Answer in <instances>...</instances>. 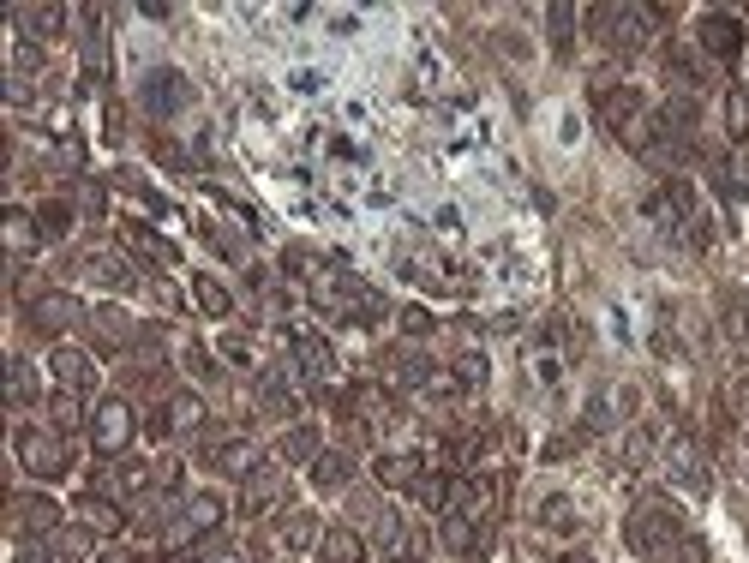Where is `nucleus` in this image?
<instances>
[{
  "mask_svg": "<svg viewBox=\"0 0 749 563\" xmlns=\"http://www.w3.org/2000/svg\"><path fill=\"white\" fill-rule=\"evenodd\" d=\"M624 534H630V546H636L642 558H660V552H672V540L684 534V522H678V510H672L666 498H642Z\"/></svg>",
  "mask_w": 749,
  "mask_h": 563,
  "instance_id": "obj_1",
  "label": "nucleus"
},
{
  "mask_svg": "<svg viewBox=\"0 0 749 563\" xmlns=\"http://www.w3.org/2000/svg\"><path fill=\"white\" fill-rule=\"evenodd\" d=\"M18 462H24L36 480H60V474H66V444L48 438V432H36V426H24V432H18Z\"/></svg>",
  "mask_w": 749,
  "mask_h": 563,
  "instance_id": "obj_2",
  "label": "nucleus"
},
{
  "mask_svg": "<svg viewBox=\"0 0 749 563\" xmlns=\"http://www.w3.org/2000/svg\"><path fill=\"white\" fill-rule=\"evenodd\" d=\"M702 48L720 60V66H738L744 54V24L732 12H702Z\"/></svg>",
  "mask_w": 749,
  "mask_h": 563,
  "instance_id": "obj_3",
  "label": "nucleus"
},
{
  "mask_svg": "<svg viewBox=\"0 0 749 563\" xmlns=\"http://www.w3.org/2000/svg\"><path fill=\"white\" fill-rule=\"evenodd\" d=\"M90 438H96L102 456H120V450L132 444V408H126V402H102L96 420H90Z\"/></svg>",
  "mask_w": 749,
  "mask_h": 563,
  "instance_id": "obj_4",
  "label": "nucleus"
},
{
  "mask_svg": "<svg viewBox=\"0 0 749 563\" xmlns=\"http://www.w3.org/2000/svg\"><path fill=\"white\" fill-rule=\"evenodd\" d=\"M186 102H192V90H186L180 72H168V66L150 72V84H144V108H150V114H174V108H186Z\"/></svg>",
  "mask_w": 749,
  "mask_h": 563,
  "instance_id": "obj_5",
  "label": "nucleus"
},
{
  "mask_svg": "<svg viewBox=\"0 0 749 563\" xmlns=\"http://www.w3.org/2000/svg\"><path fill=\"white\" fill-rule=\"evenodd\" d=\"M600 114H606L618 132H630V126L642 120V96H636L630 84H624V90H600Z\"/></svg>",
  "mask_w": 749,
  "mask_h": 563,
  "instance_id": "obj_6",
  "label": "nucleus"
},
{
  "mask_svg": "<svg viewBox=\"0 0 749 563\" xmlns=\"http://www.w3.org/2000/svg\"><path fill=\"white\" fill-rule=\"evenodd\" d=\"M294 354H300V366H306L312 378H336V354H330V342H324V336L300 330V336H294Z\"/></svg>",
  "mask_w": 749,
  "mask_h": 563,
  "instance_id": "obj_7",
  "label": "nucleus"
},
{
  "mask_svg": "<svg viewBox=\"0 0 749 563\" xmlns=\"http://www.w3.org/2000/svg\"><path fill=\"white\" fill-rule=\"evenodd\" d=\"M48 372H54L60 390H84V384H90V360H84L78 348H54V354H48Z\"/></svg>",
  "mask_w": 749,
  "mask_h": 563,
  "instance_id": "obj_8",
  "label": "nucleus"
},
{
  "mask_svg": "<svg viewBox=\"0 0 749 563\" xmlns=\"http://www.w3.org/2000/svg\"><path fill=\"white\" fill-rule=\"evenodd\" d=\"M12 516H18V534H48V528L60 522V510H54L48 498H18Z\"/></svg>",
  "mask_w": 749,
  "mask_h": 563,
  "instance_id": "obj_9",
  "label": "nucleus"
},
{
  "mask_svg": "<svg viewBox=\"0 0 749 563\" xmlns=\"http://www.w3.org/2000/svg\"><path fill=\"white\" fill-rule=\"evenodd\" d=\"M84 312H78V300H66V294H42L36 300V324L42 330H66V324H78Z\"/></svg>",
  "mask_w": 749,
  "mask_h": 563,
  "instance_id": "obj_10",
  "label": "nucleus"
},
{
  "mask_svg": "<svg viewBox=\"0 0 749 563\" xmlns=\"http://www.w3.org/2000/svg\"><path fill=\"white\" fill-rule=\"evenodd\" d=\"M420 468H426L420 456H378V468H372V474H378L384 486H408V492H414V480H420Z\"/></svg>",
  "mask_w": 749,
  "mask_h": 563,
  "instance_id": "obj_11",
  "label": "nucleus"
},
{
  "mask_svg": "<svg viewBox=\"0 0 749 563\" xmlns=\"http://www.w3.org/2000/svg\"><path fill=\"white\" fill-rule=\"evenodd\" d=\"M222 474H234V480H246V474H258V450L252 444H222L216 456H210Z\"/></svg>",
  "mask_w": 749,
  "mask_h": 563,
  "instance_id": "obj_12",
  "label": "nucleus"
},
{
  "mask_svg": "<svg viewBox=\"0 0 749 563\" xmlns=\"http://www.w3.org/2000/svg\"><path fill=\"white\" fill-rule=\"evenodd\" d=\"M276 498H282V474H270V468H258V474L246 480V510L258 516V510H270Z\"/></svg>",
  "mask_w": 749,
  "mask_h": 563,
  "instance_id": "obj_13",
  "label": "nucleus"
},
{
  "mask_svg": "<svg viewBox=\"0 0 749 563\" xmlns=\"http://www.w3.org/2000/svg\"><path fill=\"white\" fill-rule=\"evenodd\" d=\"M78 516H84V528H90V534H120V510H114L108 498H96V492L78 504Z\"/></svg>",
  "mask_w": 749,
  "mask_h": 563,
  "instance_id": "obj_14",
  "label": "nucleus"
},
{
  "mask_svg": "<svg viewBox=\"0 0 749 563\" xmlns=\"http://www.w3.org/2000/svg\"><path fill=\"white\" fill-rule=\"evenodd\" d=\"M444 546H450V552H474V546H480V522L462 516V510H450V516H444Z\"/></svg>",
  "mask_w": 749,
  "mask_h": 563,
  "instance_id": "obj_15",
  "label": "nucleus"
},
{
  "mask_svg": "<svg viewBox=\"0 0 749 563\" xmlns=\"http://www.w3.org/2000/svg\"><path fill=\"white\" fill-rule=\"evenodd\" d=\"M360 558H366L360 534H348V528H330V534H324V563H360Z\"/></svg>",
  "mask_w": 749,
  "mask_h": 563,
  "instance_id": "obj_16",
  "label": "nucleus"
},
{
  "mask_svg": "<svg viewBox=\"0 0 749 563\" xmlns=\"http://www.w3.org/2000/svg\"><path fill=\"white\" fill-rule=\"evenodd\" d=\"M630 408H636V396H630V390H606V396L588 408V420H594V426H618V414H630Z\"/></svg>",
  "mask_w": 749,
  "mask_h": 563,
  "instance_id": "obj_17",
  "label": "nucleus"
},
{
  "mask_svg": "<svg viewBox=\"0 0 749 563\" xmlns=\"http://www.w3.org/2000/svg\"><path fill=\"white\" fill-rule=\"evenodd\" d=\"M192 300H198L210 318H228V306H234V300H228V288H222V282H210V276H198V282H192Z\"/></svg>",
  "mask_w": 749,
  "mask_h": 563,
  "instance_id": "obj_18",
  "label": "nucleus"
},
{
  "mask_svg": "<svg viewBox=\"0 0 749 563\" xmlns=\"http://www.w3.org/2000/svg\"><path fill=\"white\" fill-rule=\"evenodd\" d=\"M222 522V498H192L186 504V534H210Z\"/></svg>",
  "mask_w": 749,
  "mask_h": 563,
  "instance_id": "obj_19",
  "label": "nucleus"
},
{
  "mask_svg": "<svg viewBox=\"0 0 749 563\" xmlns=\"http://www.w3.org/2000/svg\"><path fill=\"white\" fill-rule=\"evenodd\" d=\"M36 216H24V210H6V240H12V252H30L36 246Z\"/></svg>",
  "mask_w": 749,
  "mask_h": 563,
  "instance_id": "obj_20",
  "label": "nucleus"
},
{
  "mask_svg": "<svg viewBox=\"0 0 749 563\" xmlns=\"http://www.w3.org/2000/svg\"><path fill=\"white\" fill-rule=\"evenodd\" d=\"M540 522H546L552 534H570V528H576V510H570V498H546V510H540Z\"/></svg>",
  "mask_w": 749,
  "mask_h": 563,
  "instance_id": "obj_21",
  "label": "nucleus"
},
{
  "mask_svg": "<svg viewBox=\"0 0 749 563\" xmlns=\"http://www.w3.org/2000/svg\"><path fill=\"white\" fill-rule=\"evenodd\" d=\"M90 276H96V282H108V288H126V282H132V276H126V264H120V258H108V252H102V258H90Z\"/></svg>",
  "mask_w": 749,
  "mask_h": 563,
  "instance_id": "obj_22",
  "label": "nucleus"
},
{
  "mask_svg": "<svg viewBox=\"0 0 749 563\" xmlns=\"http://www.w3.org/2000/svg\"><path fill=\"white\" fill-rule=\"evenodd\" d=\"M96 330H102L114 348H120V342H132V318H126V312H96Z\"/></svg>",
  "mask_w": 749,
  "mask_h": 563,
  "instance_id": "obj_23",
  "label": "nucleus"
},
{
  "mask_svg": "<svg viewBox=\"0 0 749 563\" xmlns=\"http://www.w3.org/2000/svg\"><path fill=\"white\" fill-rule=\"evenodd\" d=\"M204 420V402L198 396H174L168 402V426H198Z\"/></svg>",
  "mask_w": 749,
  "mask_h": 563,
  "instance_id": "obj_24",
  "label": "nucleus"
},
{
  "mask_svg": "<svg viewBox=\"0 0 749 563\" xmlns=\"http://www.w3.org/2000/svg\"><path fill=\"white\" fill-rule=\"evenodd\" d=\"M312 450H318V432H312V426H300V432L282 438V456H288V462H306Z\"/></svg>",
  "mask_w": 749,
  "mask_h": 563,
  "instance_id": "obj_25",
  "label": "nucleus"
},
{
  "mask_svg": "<svg viewBox=\"0 0 749 563\" xmlns=\"http://www.w3.org/2000/svg\"><path fill=\"white\" fill-rule=\"evenodd\" d=\"M66 222H72V210H66V204H42V210H36V228H42L48 240H54V234H66Z\"/></svg>",
  "mask_w": 749,
  "mask_h": 563,
  "instance_id": "obj_26",
  "label": "nucleus"
},
{
  "mask_svg": "<svg viewBox=\"0 0 749 563\" xmlns=\"http://www.w3.org/2000/svg\"><path fill=\"white\" fill-rule=\"evenodd\" d=\"M54 426H60V432L78 426V390H60V396H54Z\"/></svg>",
  "mask_w": 749,
  "mask_h": 563,
  "instance_id": "obj_27",
  "label": "nucleus"
},
{
  "mask_svg": "<svg viewBox=\"0 0 749 563\" xmlns=\"http://www.w3.org/2000/svg\"><path fill=\"white\" fill-rule=\"evenodd\" d=\"M312 480H318V486H324V492H336V486H342V480H348V462H342V456H324V462H318V474H312Z\"/></svg>",
  "mask_w": 749,
  "mask_h": 563,
  "instance_id": "obj_28",
  "label": "nucleus"
},
{
  "mask_svg": "<svg viewBox=\"0 0 749 563\" xmlns=\"http://www.w3.org/2000/svg\"><path fill=\"white\" fill-rule=\"evenodd\" d=\"M726 126H732V138H749V102L738 96V90L726 96Z\"/></svg>",
  "mask_w": 749,
  "mask_h": 563,
  "instance_id": "obj_29",
  "label": "nucleus"
},
{
  "mask_svg": "<svg viewBox=\"0 0 749 563\" xmlns=\"http://www.w3.org/2000/svg\"><path fill=\"white\" fill-rule=\"evenodd\" d=\"M570 18H576V6H552V30H558V54H570Z\"/></svg>",
  "mask_w": 749,
  "mask_h": 563,
  "instance_id": "obj_30",
  "label": "nucleus"
},
{
  "mask_svg": "<svg viewBox=\"0 0 749 563\" xmlns=\"http://www.w3.org/2000/svg\"><path fill=\"white\" fill-rule=\"evenodd\" d=\"M456 378H462V384H486V360H480V354H462V360H456Z\"/></svg>",
  "mask_w": 749,
  "mask_h": 563,
  "instance_id": "obj_31",
  "label": "nucleus"
},
{
  "mask_svg": "<svg viewBox=\"0 0 749 563\" xmlns=\"http://www.w3.org/2000/svg\"><path fill=\"white\" fill-rule=\"evenodd\" d=\"M24 18H30L42 36H54V30H60V6H36V12H24Z\"/></svg>",
  "mask_w": 749,
  "mask_h": 563,
  "instance_id": "obj_32",
  "label": "nucleus"
},
{
  "mask_svg": "<svg viewBox=\"0 0 749 563\" xmlns=\"http://www.w3.org/2000/svg\"><path fill=\"white\" fill-rule=\"evenodd\" d=\"M402 330H408V336H426V330H432V318H426L420 306H408V312H402Z\"/></svg>",
  "mask_w": 749,
  "mask_h": 563,
  "instance_id": "obj_33",
  "label": "nucleus"
},
{
  "mask_svg": "<svg viewBox=\"0 0 749 563\" xmlns=\"http://www.w3.org/2000/svg\"><path fill=\"white\" fill-rule=\"evenodd\" d=\"M30 390H36V384H30V366H12V402H30Z\"/></svg>",
  "mask_w": 749,
  "mask_h": 563,
  "instance_id": "obj_34",
  "label": "nucleus"
},
{
  "mask_svg": "<svg viewBox=\"0 0 749 563\" xmlns=\"http://www.w3.org/2000/svg\"><path fill=\"white\" fill-rule=\"evenodd\" d=\"M222 354H228V360H246L252 348H246V336H228V342H222Z\"/></svg>",
  "mask_w": 749,
  "mask_h": 563,
  "instance_id": "obj_35",
  "label": "nucleus"
},
{
  "mask_svg": "<svg viewBox=\"0 0 749 563\" xmlns=\"http://www.w3.org/2000/svg\"><path fill=\"white\" fill-rule=\"evenodd\" d=\"M564 563H594V558H582V552H570V558H564Z\"/></svg>",
  "mask_w": 749,
  "mask_h": 563,
  "instance_id": "obj_36",
  "label": "nucleus"
},
{
  "mask_svg": "<svg viewBox=\"0 0 749 563\" xmlns=\"http://www.w3.org/2000/svg\"><path fill=\"white\" fill-rule=\"evenodd\" d=\"M390 563H414V558H390Z\"/></svg>",
  "mask_w": 749,
  "mask_h": 563,
  "instance_id": "obj_37",
  "label": "nucleus"
}]
</instances>
